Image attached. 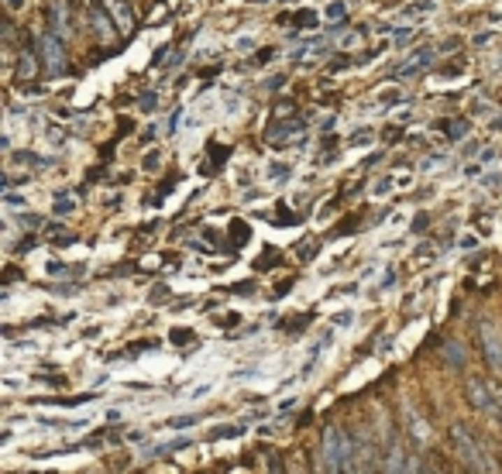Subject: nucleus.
Here are the masks:
<instances>
[{
  "instance_id": "nucleus-14",
  "label": "nucleus",
  "mask_w": 502,
  "mask_h": 474,
  "mask_svg": "<svg viewBox=\"0 0 502 474\" xmlns=\"http://www.w3.org/2000/svg\"><path fill=\"white\" fill-rule=\"evenodd\" d=\"M193 423H196V416H175V419H168L172 430H186V426H193Z\"/></svg>"
},
{
  "instance_id": "nucleus-20",
  "label": "nucleus",
  "mask_w": 502,
  "mask_h": 474,
  "mask_svg": "<svg viewBox=\"0 0 502 474\" xmlns=\"http://www.w3.org/2000/svg\"><path fill=\"white\" fill-rule=\"evenodd\" d=\"M241 433V426H224V430H213V440H220V436H238Z\"/></svg>"
},
{
  "instance_id": "nucleus-17",
  "label": "nucleus",
  "mask_w": 502,
  "mask_h": 474,
  "mask_svg": "<svg viewBox=\"0 0 502 474\" xmlns=\"http://www.w3.org/2000/svg\"><path fill=\"white\" fill-rule=\"evenodd\" d=\"M172 340H175V344H189V340H196V333H189V330H172Z\"/></svg>"
},
{
  "instance_id": "nucleus-7",
  "label": "nucleus",
  "mask_w": 502,
  "mask_h": 474,
  "mask_svg": "<svg viewBox=\"0 0 502 474\" xmlns=\"http://www.w3.org/2000/svg\"><path fill=\"white\" fill-rule=\"evenodd\" d=\"M430 59H433V52H430V48H423V52H417V55H410V59H406V69H403V76H413V73H419V69H423Z\"/></svg>"
},
{
  "instance_id": "nucleus-24",
  "label": "nucleus",
  "mask_w": 502,
  "mask_h": 474,
  "mask_svg": "<svg viewBox=\"0 0 502 474\" xmlns=\"http://www.w3.org/2000/svg\"><path fill=\"white\" fill-rule=\"evenodd\" d=\"M7 206H14V210H17V206H21V196H14V193H7Z\"/></svg>"
},
{
  "instance_id": "nucleus-13",
  "label": "nucleus",
  "mask_w": 502,
  "mask_h": 474,
  "mask_svg": "<svg viewBox=\"0 0 502 474\" xmlns=\"http://www.w3.org/2000/svg\"><path fill=\"white\" fill-rule=\"evenodd\" d=\"M73 210H76V206H73V199H69V196H59V199H55V213H62V217H69Z\"/></svg>"
},
{
  "instance_id": "nucleus-5",
  "label": "nucleus",
  "mask_w": 502,
  "mask_h": 474,
  "mask_svg": "<svg viewBox=\"0 0 502 474\" xmlns=\"http://www.w3.org/2000/svg\"><path fill=\"white\" fill-rule=\"evenodd\" d=\"M468 398L478 405V409H489V412H499V405L496 402H489V395H485V385L478 382V378H471L468 382Z\"/></svg>"
},
{
  "instance_id": "nucleus-11",
  "label": "nucleus",
  "mask_w": 502,
  "mask_h": 474,
  "mask_svg": "<svg viewBox=\"0 0 502 474\" xmlns=\"http://www.w3.org/2000/svg\"><path fill=\"white\" fill-rule=\"evenodd\" d=\"M389 474H403V450L392 447V457H389Z\"/></svg>"
},
{
  "instance_id": "nucleus-1",
  "label": "nucleus",
  "mask_w": 502,
  "mask_h": 474,
  "mask_svg": "<svg viewBox=\"0 0 502 474\" xmlns=\"http://www.w3.org/2000/svg\"><path fill=\"white\" fill-rule=\"evenodd\" d=\"M351 454H354V450H351L344 430H340V426H327V430H324V464H327V471L331 474L351 471V468H354Z\"/></svg>"
},
{
  "instance_id": "nucleus-3",
  "label": "nucleus",
  "mask_w": 502,
  "mask_h": 474,
  "mask_svg": "<svg viewBox=\"0 0 502 474\" xmlns=\"http://www.w3.org/2000/svg\"><path fill=\"white\" fill-rule=\"evenodd\" d=\"M478 330H482V347H485L489 364H492L496 371H502V337L492 330V323H482Z\"/></svg>"
},
{
  "instance_id": "nucleus-15",
  "label": "nucleus",
  "mask_w": 502,
  "mask_h": 474,
  "mask_svg": "<svg viewBox=\"0 0 502 474\" xmlns=\"http://www.w3.org/2000/svg\"><path fill=\"white\" fill-rule=\"evenodd\" d=\"M327 21H344V3H340V0L327 7Z\"/></svg>"
},
{
  "instance_id": "nucleus-4",
  "label": "nucleus",
  "mask_w": 502,
  "mask_h": 474,
  "mask_svg": "<svg viewBox=\"0 0 502 474\" xmlns=\"http://www.w3.org/2000/svg\"><path fill=\"white\" fill-rule=\"evenodd\" d=\"M451 436H454V443H458L461 457H464L471 468H478V450H475V440H471V433H464V426H454V430H451Z\"/></svg>"
},
{
  "instance_id": "nucleus-2",
  "label": "nucleus",
  "mask_w": 502,
  "mask_h": 474,
  "mask_svg": "<svg viewBox=\"0 0 502 474\" xmlns=\"http://www.w3.org/2000/svg\"><path fill=\"white\" fill-rule=\"evenodd\" d=\"M38 48H42V59H45V69L52 76H62L66 73V48H62V38L55 31H48L38 38Z\"/></svg>"
},
{
  "instance_id": "nucleus-21",
  "label": "nucleus",
  "mask_w": 502,
  "mask_h": 474,
  "mask_svg": "<svg viewBox=\"0 0 502 474\" xmlns=\"http://www.w3.org/2000/svg\"><path fill=\"white\" fill-rule=\"evenodd\" d=\"M152 107H155V93H145L141 96V110H152Z\"/></svg>"
},
{
  "instance_id": "nucleus-22",
  "label": "nucleus",
  "mask_w": 502,
  "mask_h": 474,
  "mask_svg": "<svg viewBox=\"0 0 502 474\" xmlns=\"http://www.w3.org/2000/svg\"><path fill=\"white\" fill-rule=\"evenodd\" d=\"M426 220H430V217H426V213H419L417 220H413V227H417V231H423V227H426Z\"/></svg>"
},
{
  "instance_id": "nucleus-12",
  "label": "nucleus",
  "mask_w": 502,
  "mask_h": 474,
  "mask_svg": "<svg viewBox=\"0 0 502 474\" xmlns=\"http://www.w3.org/2000/svg\"><path fill=\"white\" fill-rule=\"evenodd\" d=\"M296 24H299V28H317V14H313V10H299V14H296Z\"/></svg>"
},
{
  "instance_id": "nucleus-18",
  "label": "nucleus",
  "mask_w": 502,
  "mask_h": 474,
  "mask_svg": "<svg viewBox=\"0 0 502 474\" xmlns=\"http://www.w3.org/2000/svg\"><path fill=\"white\" fill-rule=\"evenodd\" d=\"M286 165H268V179H286Z\"/></svg>"
},
{
  "instance_id": "nucleus-6",
  "label": "nucleus",
  "mask_w": 502,
  "mask_h": 474,
  "mask_svg": "<svg viewBox=\"0 0 502 474\" xmlns=\"http://www.w3.org/2000/svg\"><path fill=\"white\" fill-rule=\"evenodd\" d=\"M103 7L114 14V21H117L121 28H131V24H134V17H131V7H127L124 0H103Z\"/></svg>"
},
{
  "instance_id": "nucleus-10",
  "label": "nucleus",
  "mask_w": 502,
  "mask_h": 474,
  "mask_svg": "<svg viewBox=\"0 0 502 474\" xmlns=\"http://www.w3.org/2000/svg\"><path fill=\"white\" fill-rule=\"evenodd\" d=\"M444 357H447V361H451L454 368H461V364H464V351H461V344H454V340H451V344L444 347Z\"/></svg>"
},
{
  "instance_id": "nucleus-8",
  "label": "nucleus",
  "mask_w": 502,
  "mask_h": 474,
  "mask_svg": "<svg viewBox=\"0 0 502 474\" xmlns=\"http://www.w3.org/2000/svg\"><path fill=\"white\" fill-rule=\"evenodd\" d=\"M35 73H38V59H35L31 52H21V59H17V76L28 79V76H35Z\"/></svg>"
},
{
  "instance_id": "nucleus-25",
  "label": "nucleus",
  "mask_w": 502,
  "mask_h": 474,
  "mask_svg": "<svg viewBox=\"0 0 502 474\" xmlns=\"http://www.w3.org/2000/svg\"><path fill=\"white\" fill-rule=\"evenodd\" d=\"M7 3H10L14 10H21V3H24V0H7Z\"/></svg>"
},
{
  "instance_id": "nucleus-19",
  "label": "nucleus",
  "mask_w": 502,
  "mask_h": 474,
  "mask_svg": "<svg viewBox=\"0 0 502 474\" xmlns=\"http://www.w3.org/2000/svg\"><path fill=\"white\" fill-rule=\"evenodd\" d=\"M245 237H251V231L245 227V224H234V244H241Z\"/></svg>"
},
{
  "instance_id": "nucleus-16",
  "label": "nucleus",
  "mask_w": 502,
  "mask_h": 474,
  "mask_svg": "<svg viewBox=\"0 0 502 474\" xmlns=\"http://www.w3.org/2000/svg\"><path fill=\"white\" fill-rule=\"evenodd\" d=\"M444 131H447V138H464V131H468V124H444Z\"/></svg>"
},
{
  "instance_id": "nucleus-9",
  "label": "nucleus",
  "mask_w": 502,
  "mask_h": 474,
  "mask_svg": "<svg viewBox=\"0 0 502 474\" xmlns=\"http://www.w3.org/2000/svg\"><path fill=\"white\" fill-rule=\"evenodd\" d=\"M89 17H93V24H96V31H100V38H114V28L107 24V17H103V10H89Z\"/></svg>"
},
{
  "instance_id": "nucleus-23",
  "label": "nucleus",
  "mask_w": 502,
  "mask_h": 474,
  "mask_svg": "<svg viewBox=\"0 0 502 474\" xmlns=\"http://www.w3.org/2000/svg\"><path fill=\"white\" fill-rule=\"evenodd\" d=\"M213 158H217V161H224V158H227V148H217V145H213Z\"/></svg>"
}]
</instances>
